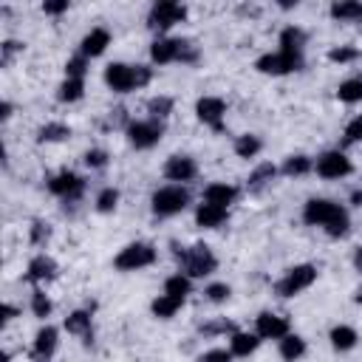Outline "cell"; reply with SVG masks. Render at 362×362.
Returning a JSON list of instances; mask_svg holds the SVG:
<instances>
[{
  "label": "cell",
  "instance_id": "obj_1",
  "mask_svg": "<svg viewBox=\"0 0 362 362\" xmlns=\"http://www.w3.org/2000/svg\"><path fill=\"white\" fill-rule=\"evenodd\" d=\"M303 221L312 227H323L331 238H342L348 232V212L326 198H312L303 209Z\"/></svg>",
  "mask_w": 362,
  "mask_h": 362
},
{
  "label": "cell",
  "instance_id": "obj_2",
  "mask_svg": "<svg viewBox=\"0 0 362 362\" xmlns=\"http://www.w3.org/2000/svg\"><path fill=\"white\" fill-rule=\"evenodd\" d=\"M179 260H181V272L187 277H204V274H212L218 260H215L212 249L207 244H195L190 249H176Z\"/></svg>",
  "mask_w": 362,
  "mask_h": 362
},
{
  "label": "cell",
  "instance_id": "obj_3",
  "mask_svg": "<svg viewBox=\"0 0 362 362\" xmlns=\"http://www.w3.org/2000/svg\"><path fill=\"white\" fill-rule=\"evenodd\" d=\"M153 212L159 215V218H170V215H179L187 204H190V193L179 184L173 187H162L159 193H153Z\"/></svg>",
  "mask_w": 362,
  "mask_h": 362
},
{
  "label": "cell",
  "instance_id": "obj_4",
  "mask_svg": "<svg viewBox=\"0 0 362 362\" xmlns=\"http://www.w3.org/2000/svg\"><path fill=\"white\" fill-rule=\"evenodd\" d=\"M151 57L153 62L159 65H167V62H176V60H184V62H193L195 60V51L190 48V43L184 40H170V37H162L151 46Z\"/></svg>",
  "mask_w": 362,
  "mask_h": 362
},
{
  "label": "cell",
  "instance_id": "obj_5",
  "mask_svg": "<svg viewBox=\"0 0 362 362\" xmlns=\"http://www.w3.org/2000/svg\"><path fill=\"white\" fill-rule=\"evenodd\" d=\"M314 280H317V269H314L312 263L295 266V269H288L286 277L277 283V295H280V298H295V295L303 292V288H309Z\"/></svg>",
  "mask_w": 362,
  "mask_h": 362
},
{
  "label": "cell",
  "instance_id": "obj_6",
  "mask_svg": "<svg viewBox=\"0 0 362 362\" xmlns=\"http://www.w3.org/2000/svg\"><path fill=\"white\" fill-rule=\"evenodd\" d=\"M156 260V249L151 244H130L125 246L119 255H116V269L122 272H136V269H144V266H151Z\"/></svg>",
  "mask_w": 362,
  "mask_h": 362
},
{
  "label": "cell",
  "instance_id": "obj_7",
  "mask_svg": "<svg viewBox=\"0 0 362 362\" xmlns=\"http://www.w3.org/2000/svg\"><path fill=\"white\" fill-rule=\"evenodd\" d=\"M162 133H165V127H162L159 119L130 122L127 125V139H130V144H133L136 151H148V148H153V144H159Z\"/></svg>",
  "mask_w": 362,
  "mask_h": 362
},
{
  "label": "cell",
  "instance_id": "obj_8",
  "mask_svg": "<svg viewBox=\"0 0 362 362\" xmlns=\"http://www.w3.org/2000/svg\"><path fill=\"white\" fill-rule=\"evenodd\" d=\"M303 65V57L300 54H292V51H274V54H266L258 60V71L263 74H288V71H298Z\"/></svg>",
  "mask_w": 362,
  "mask_h": 362
},
{
  "label": "cell",
  "instance_id": "obj_9",
  "mask_svg": "<svg viewBox=\"0 0 362 362\" xmlns=\"http://www.w3.org/2000/svg\"><path fill=\"white\" fill-rule=\"evenodd\" d=\"M184 18H187V9H184V6L173 4V0H162V4H156V6L151 9L148 26H151V29H159V32H165V29H170V26L181 23Z\"/></svg>",
  "mask_w": 362,
  "mask_h": 362
},
{
  "label": "cell",
  "instance_id": "obj_10",
  "mask_svg": "<svg viewBox=\"0 0 362 362\" xmlns=\"http://www.w3.org/2000/svg\"><path fill=\"white\" fill-rule=\"evenodd\" d=\"M105 83L116 91V94H127L133 88H139V74H136V68L125 65V62H111L105 68Z\"/></svg>",
  "mask_w": 362,
  "mask_h": 362
},
{
  "label": "cell",
  "instance_id": "obj_11",
  "mask_svg": "<svg viewBox=\"0 0 362 362\" xmlns=\"http://www.w3.org/2000/svg\"><path fill=\"white\" fill-rule=\"evenodd\" d=\"M317 173L323 176V179H342V176H348L351 170H354V165H351V159L345 156V153H340V151H328V153H323L320 159H317Z\"/></svg>",
  "mask_w": 362,
  "mask_h": 362
},
{
  "label": "cell",
  "instance_id": "obj_12",
  "mask_svg": "<svg viewBox=\"0 0 362 362\" xmlns=\"http://www.w3.org/2000/svg\"><path fill=\"white\" fill-rule=\"evenodd\" d=\"M195 113H198V119H201L204 125H209L212 130H221V127H224L221 119H224V113H227V105H224V99H218V97H201L198 105H195Z\"/></svg>",
  "mask_w": 362,
  "mask_h": 362
},
{
  "label": "cell",
  "instance_id": "obj_13",
  "mask_svg": "<svg viewBox=\"0 0 362 362\" xmlns=\"http://www.w3.org/2000/svg\"><path fill=\"white\" fill-rule=\"evenodd\" d=\"M48 190H51L54 195H60V198H80L83 190H85V181H83L77 173L65 170V173H60V176H54V179L48 181Z\"/></svg>",
  "mask_w": 362,
  "mask_h": 362
},
{
  "label": "cell",
  "instance_id": "obj_14",
  "mask_svg": "<svg viewBox=\"0 0 362 362\" xmlns=\"http://www.w3.org/2000/svg\"><path fill=\"white\" fill-rule=\"evenodd\" d=\"M260 340H283L288 334V320L286 317H277V314H260L258 317V331H255Z\"/></svg>",
  "mask_w": 362,
  "mask_h": 362
},
{
  "label": "cell",
  "instance_id": "obj_15",
  "mask_svg": "<svg viewBox=\"0 0 362 362\" xmlns=\"http://www.w3.org/2000/svg\"><path fill=\"white\" fill-rule=\"evenodd\" d=\"M195 173H198V167H195V162L187 159V156H170L167 165H165V176H167L170 181H193Z\"/></svg>",
  "mask_w": 362,
  "mask_h": 362
},
{
  "label": "cell",
  "instance_id": "obj_16",
  "mask_svg": "<svg viewBox=\"0 0 362 362\" xmlns=\"http://www.w3.org/2000/svg\"><path fill=\"white\" fill-rule=\"evenodd\" d=\"M111 46V34L108 29H94L91 34H85V40L80 43V57H99L105 48Z\"/></svg>",
  "mask_w": 362,
  "mask_h": 362
},
{
  "label": "cell",
  "instance_id": "obj_17",
  "mask_svg": "<svg viewBox=\"0 0 362 362\" xmlns=\"http://www.w3.org/2000/svg\"><path fill=\"white\" fill-rule=\"evenodd\" d=\"M195 221L204 230H218L227 221V207H215V204H201L195 212Z\"/></svg>",
  "mask_w": 362,
  "mask_h": 362
},
{
  "label": "cell",
  "instance_id": "obj_18",
  "mask_svg": "<svg viewBox=\"0 0 362 362\" xmlns=\"http://www.w3.org/2000/svg\"><path fill=\"white\" fill-rule=\"evenodd\" d=\"M54 277H57V263H54L51 258L40 255V258H34V260L29 263V272H26V280H29V283H40V280H54Z\"/></svg>",
  "mask_w": 362,
  "mask_h": 362
},
{
  "label": "cell",
  "instance_id": "obj_19",
  "mask_svg": "<svg viewBox=\"0 0 362 362\" xmlns=\"http://www.w3.org/2000/svg\"><path fill=\"white\" fill-rule=\"evenodd\" d=\"M54 348H57V328H51V326L40 328V331H37V337H34V348H32V354H34L37 359H48V356L54 354Z\"/></svg>",
  "mask_w": 362,
  "mask_h": 362
},
{
  "label": "cell",
  "instance_id": "obj_20",
  "mask_svg": "<svg viewBox=\"0 0 362 362\" xmlns=\"http://www.w3.org/2000/svg\"><path fill=\"white\" fill-rule=\"evenodd\" d=\"M235 195H238V190H235L232 184H209V187L204 190V201H207V204H215V207L232 204Z\"/></svg>",
  "mask_w": 362,
  "mask_h": 362
},
{
  "label": "cell",
  "instance_id": "obj_21",
  "mask_svg": "<svg viewBox=\"0 0 362 362\" xmlns=\"http://www.w3.org/2000/svg\"><path fill=\"white\" fill-rule=\"evenodd\" d=\"M258 345H260V337H258V334L235 331V334H232V342H230V351H232V356H249Z\"/></svg>",
  "mask_w": 362,
  "mask_h": 362
},
{
  "label": "cell",
  "instance_id": "obj_22",
  "mask_svg": "<svg viewBox=\"0 0 362 362\" xmlns=\"http://www.w3.org/2000/svg\"><path fill=\"white\" fill-rule=\"evenodd\" d=\"M303 354H306V340H303V337H298V334H286V337L280 340V356H283V359L295 362V359H300Z\"/></svg>",
  "mask_w": 362,
  "mask_h": 362
},
{
  "label": "cell",
  "instance_id": "obj_23",
  "mask_svg": "<svg viewBox=\"0 0 362 362\" xmlns=\"http://www.w3.org/2000/svg\"><path fill=\"white\" fill-rule=\"evenodd\" d=\"M65 328H68L71 334L85 337V342H91V314H88V312H74V314L65 320Z\"/></svg>",
  "mask_w": 362,
  "mask_h": 362
},
{
  "label": "cell",
  "instance_id": "obj_24",
  "mask_svg": "<svg viewBox=\"0 0 362 362\" xmlns=\"http://www.w3.org/2000/svg\"><path fill=\"white\" fill-rule=\"evenodd\" d=\"M181 306H184V298L162 295V298H156V300H153V314H156V317H162V320H167V317H173Z\"/></svg>",
  "mask_w": 362,
  "mask_h": 362
},
{
  "label": "cell",
  "instance_id": "obj_25",
  "mask_svg": "<svg viewBox=\"0 0 362 362\" xmlns=\"http://www.w3.org/2000/svg\"><path fill=\"white\" fill-rule=\"evenodd\" d=\"M303 43H306V34H303L300 29H295V26L283 29V34H280V51H292V54H300Z\"/></svg>",
  "mask_w": 362,
  "mask_h": 362
},
{
  "label": "cell",
  "instance_id": "obj_26",
  "mask_svg": "<svg viewBox=\"0 0 362 362\" xmlns=\"http://www.w3.org/2000/svg\"><path fill=\"white\" fill-rule=\"evenodd\" d=\"M331 345H334L337 351H351V348L356 345V331L348 328V326H337V328L331 331Z\"/></svg>",
  "mask_w": 362,
  "mask_h": 362
},
{
  "label": "cell",
  "instance_id": "obj_27",
  "mask_svg": "<svg viewBox=\"0 0 362 362\" xmlns=\"http://www.w3.org/2000/svg\"><path fill=\"white\" fill-rule=\"evenodd\" d=\"M190 277L187 274H173V277H167L165 280V295H173V298H187L190 295Z\"/></svg>",
  "mask_w": 362,
  "mask_h": 362
},
{
  "label": "cell",
  "instance_id": "obj_28",
  "mask_svg": "<svg viewBox=\"0 0 362 362\" xmlns=\"http://www.w3.org/2000/svg\"><path fill=\"white\" fill-rule=\"evenodd\" d=\"M331 18H337V20L362 18V4H356V0H342V4H334L331 6Z\"/></svg>",
  "mask_w": 362,
  "mask_h": 362
},
{
  "label": "cell",
  "instance_id": "obj_29",
  "mask_svg": "<svg viewBox=\"0 0 362 362\" xmlns=\"http://www.w3.org/2000/svg\"><path fill=\"white\" fill-rule=\"evenodd\" d=\"M83 91H85L83 80H65L57 91V99L60 102H77V99H83Z\"/></svg>",
  "mask_w": 362,
  "mask_h": 362
},
{
  "label": "cell",
  "instance_id": "obj_30",
  "mask_svg": "<svg viewBox=\"0 0 362 362\" xmlns=\"http://www.w3.org/2000/svg\"><path fill=\"white\" fill-rule=\"evenodd\" d=\"M260 148H263V144H260V139L258 136H241L238 141H235V153L241 156V159H252V156H258L260 153Z\"/></svg>",
  "mask_w": 362,
  "mask_h": 362
},
{
  "label": "cell",
  "instance_id": "obj_31",
  "mask_svg": "<svg viewBox=\"0 0 362 362\" xmlns=\"http://www.w3.org/2000/svg\"><path fill=\"white\" fill-rule=\"evenodd\" d=\"M71 136V127L62 125V122H51L46 127H40L37 133V141H60V139H68Z\"/></svg>",
  "mask_w": 362,
  "mask_h": 362
},
{
  "label": "cell",
  "instance_id": "obj_32",
  "mask_svg": "<svg viewBox=\"0 0 362 362\" xmlns=\"http://www.w3.org/2000/svg\"><path fill=\"white\" fill-rule=\"evenodd\" d=\"M337 97L342 102H362V80H345L340 88H337Z\"/></svg>",
  "mask_w": 362,
  "mask_h": 362
},
{
  "label": "cell",
  "instance_id": "obj_33",
  "mask_svg": "<svg viewBox=\"0 0 362 362\" xmlns=\"http://www.w3.org/2000/svg\"><path fill=\"white\" fill-rule=\"evenodd\" d=\"M312 167H314V165H312L309 156H292V159H286L283 173H286V176H306Z\"/></svg>",
  "mask_w": 362,
  "mask_h": 362
},
{
  "label": "cell",
  "instance_id": "obj_34",
  "mask_svg": "<svg viewBox=\"0 0 362 362\" xmlns=\"http://www.w3.org/2000/svg\"><path fill=\"white\" fill-rule=\"evenodd\" d=\"M148 111H151L153 119H165V116L173 111V99H170V97H153V99L148 102Z\"/></svg>",
  "mask_w": 362,
  "mask_h": 362
},
{
  "label": "cell",
  "instance_id": "obj_35",
  "mask_svg": "<svg viewBox=\"0 0 362 362\" xmlns=\"http://www.w3.org/2000/svg\"><path fill=\"white\" fill-rule=\"evenodd\" d=\"M272 179H274V165H260V167L249 176V187H252V190H260V187H263L266 181H272Z\"/></svg>",
  "mask_w": 362,
  "mask_h": 362
},
{
  "label": "cell",
  "instance_id": "obj_36",
  "mask_svg": "<svg viewBox=\"0 0 362 362\" xmlns=\"http://www.w3.org/2000/svg\"><path fill=\"white\" fill-rule=\"evenodd\" d=\"M116 201H119V193L113 187H108V190H102L97 195V209L99 212H111V209H116Z\"/></svg>",
  "mask_w": 362,
  "mask_h": 362
},
{
  "label": "cell",
  "instance_id": "obj_37",
  "mask_svg": "<svg viewBox=\"0 0 362 362\" xmlns=\"http://www.w3.org/2000/svg\"><path fill=\"white\" fill-rule=\"evenodd\" d=\"M32 312H34V317H48L51 314V300L43 292H34L32 295Z\"/></svg>",
  "mask_w": 362,
  "mask_h": 362
},
{
  "label": "cell",
  "instance_id": "obj_38",
  "mask_svg": "<svg viewBox=\"0 0 362 362\" xmlns=\"http://www.w3.org/2000/svg\"><path fill=\"white\" fill-rule=\"evenodd\" d=\"M212 303H224L227 298H230V286L227 283H212V286H207V292H204Z\"/></svg>",
  "mask_w": 362,
  "mask_h": 362
},
{
  "label": "cell",
  "instance_id": "obj_39",
  "mask_svg": "<svg viewBox=\"0 0 362 362\" xmlns=\"http://www.w3.org/2000/svg\"><path fill=\"white\" fill-rule=\"evenodd\" d=\"M65 74H68V80H83V77H85V57H74V60H68Z\"/></svg>",
  "mask_w": 362,
  "mask_h": 362
},
{
  "label": "cell",
  "instance_id": "obj_40",
  "mask_svg": "<svg viewBox=\"0 0 362 362\" xmlns=\"http://www.w3.org/2000/svg\"><path fill=\"white\" fill-rule=\"evenodd\" d=\"M230 359H232V351H227V348H212L198 356V362H230Z\"/></svg>",
  "mask_w": 362,
  "mask_h": 362
},
{
  "label": "cell",
  "instance_id": "obj_41",
  "mask_svg": "<svg viewBox=\"0 0 362 362\" xmlns=\"http://www.w3.org/2000/svg\"><path fill=\"white\" fill-rule=\"evenodd\" d=\"M356 57H359L356 48H331V51H328V60H331V62H354Z\"/></svg>",
  "mask_w": 362,
  "mask_h": 362
},
{
  "label": "cell",
  "instance_id": "obj_42",
  "mask_svg": "<svg viewBox=\"0 0 362 362\" xmlns=\"http://www.w3.org/2000/svg\"><path fill=\"white\" fill-rule=\"evenodd\" d=\"M85 165L94 167V170H99V167L108 165V153H105V151H88V153H85Z\"/></svg>",
  "mask_w": 362,
  "mask_h": 362
},
{
  "label": "cell",
  "instance_id": "obj_43",
  "mask_svg": "<svg viewBox=\"0 0 362 362\" xmlns=\"http://www.w3.org/2000/svg\"><path fill=\"white\" fill-rule=\"evenodd\" d=\"M345 139H348V141H359V139H362V116H356V119L345 127Z\"/></svg>",
  "mask_w": 362,
  "mask_h": 362
},
{
  "label": "cell",
  "instance_id": "obj_44",
  "mask_svg": "<svg viewBox=\"0 0 362 362\" xmlns=\"http://www.w3.org/2000/svg\"><path fill=\"white\" fill-rule=\"evenodd\" d=\"M65 9H68V0H48V4H43L46 15H62Z\"/></svg>",
  "mask_w": 362,
  "mask_h": 362
},
{
  "label": "cell",
  "instance_id": "obj_45",
  "mask_svg": "<svg viewBox=\"0 0 362 362\" xmlns=\"http://www.w3.org/2000/svg\"><path fill=\"white\" fill-rule=\"evenodd\" d=\"M18 51H23V46H20V43H15V40H6V43H4V65H6Z\"/></svg>",
  "mask_w": 362,
  "mask_h": 362
},
{
  "label": "cell",
  "instance_id": "obj_46",
  "mask_svg": "<svg viewBox=\"0 0 362 362\" xmlns=\"http://www.w3.org/2000/svg\"><path fill=\"white\" fill-rule=\"evenodd\" d=\"M46 238H48V227H46V224H40V221H37V224H34V227H32V241H34V244H43V241H46Z\"/></svg>",
  "mask_w": 362,
  "mask_h": 362
},
{
  "label": "cell",
  "instance_id": "obj_47",
  "mask_svg": "<svg viewBox=\"0 0 362 362\" xmlns=\"http://www.w3.org/2000/svg\"><path fill=\"white\" fill-rule=\"evenodd\" d=\"M215 331H232V323H215V326H204V334H215Z\"/></svg>",
  "mask_w": 362,
  "mask_h": 362
},
{
  "label": "cell",
  "instance_id": "obj_48",
  "mask_svg": "<svg viewBox=\"0 0 362 362\" xmlns=\"http://www.w3.org/2000/svg\"><path fill=\"white\" fill-rule=\"evenodd\" d=\"M0 314H4V323H6V320H12L18 314V309L15 306H4V309H0Z\"/></svg>",
  "mask_w": 362,
  "mask_h": 362
},
{
  "label": "cell",
  "instance_id": "obj_49",
  "mask_svg": "<svg viewBox=\"0 0 362 362\" xmlns=\"http://www.w3.org/2000/svg\"><path fill=\"white\" fill-rule=\"evenodd\" d=\"M354 266L362 272V246H356V252H354Z\"/></svg>",
  "mask_w": 362,
  "mask_h": 362
},
{
  "label": "cell",
  "instance_id": "obj_50",
  "mask_svg": "<svg viewBox=\"0 0 362 362\" xmlns=\"http://www.w3.org/2000/svg\"><path fill=\"white\" fill-rule=\"evenodd\" d=\"M9 116H12V105L4 102V108H0V119H9Z\"/></svg>",
  "mask_w": 362,
  "mask_h": 362
},
{
  "label": "cell",
  "instance_id": "obj_51",
  "mask_svg": "<svg viewBox=\"0 0 362 362\" xmlns=\"http://www.w3.org/2000/svg\"><path fill=\"white\" fill-rule=\"evenodd\" d=\"M351 201H354L356 207H362V190H359V193H354V195H351Z\"/></svg>",
  "mask_w": 362,
  "mask_h": 362
},
{
  "label": "cell",
  "instance_id": "obj_52",
  "mask_svg": "<svg viewBox=\"0 0 362 362\" xmlns=\"http://www.w3.org/2000/svg\"><path fill=\"white\" fill-rule=\"evenodd\" d=\"M40 362H48V359H40Z\"/></svg>",
  "mask_w": 362,
  "mask_h": 362
}]
</instances>
